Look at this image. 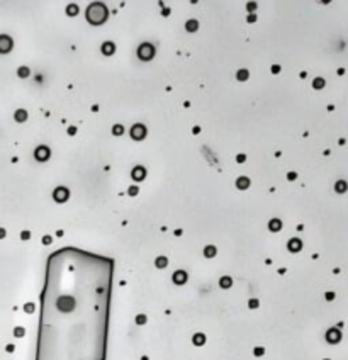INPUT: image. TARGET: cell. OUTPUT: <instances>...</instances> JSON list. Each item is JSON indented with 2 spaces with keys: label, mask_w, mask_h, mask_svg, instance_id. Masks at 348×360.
<instances>
[{
  "label": "cell",
  "mask_w": 348,
  "mask_h": 360,
  "mask_svg": "<svg viewBox=\"0 0 348 360\" xmlns=\"http://www.w3.org/2000/svg\"><path fill=\"white\" fill-rule=\"evenodd\" d=\"M29 73H31V72H29V68H27V66H20V68L17 70V75H19L20 78H27V77H29Z\"/></svg>",
  "instance_id": "obj_21"
},
{
  "label": "cell",
  "mask_w": 348,
  "mask_h": 360,
  "mask_svg": "<svg viewBox=\"0 0 348 360\" xmlns=\"http://www.w3.org/2000/svg\"><path fill=\"white\" fill-rule=\"evenodd\" d=\"M129 195H138V192H139V190H138V187L136 185H133V187H129Z\"/></svg>",
  "instance_id": "obj_26"
},
{
  "label": "cell",
  "mask_w": 348,
  "mask_h": 360,
  "mask_svg": "<svg viewBox=\"0 0 348 360\" xmlns=\"http://www.w3.org/2000/svg\"><path fill=\"white\" fill-rule=\"evenodd\" d=\"M272 72H274V73H279V72H280V66H279V65H274V68H272Z\"/></svg>",
  "instance_id": "obj_32"
},
{
  "label": "cell",
  "mask_w": 348,
  "mask_h": 360,
  "mask_svg": "<svg viewBox=\"0 0 348 360\" xmlns=\"http://www.w3.org/2000/svg\"><path fill=\"white\" fill-rule=\"evenodd\" d=\"M287 248H289V252H299V250L302 248V243H301V240H297V238H292V240H289Z\"/></svg>",
  "instance_id": "obj_9"
},
{
  "label": "cell",
  "mask_w": 348,
  "mask_h": 360,
  "mask_svg": "<svg viewBox=\"0 0 348 360\" xmlns=\"http://www.w3.org/2000/svg\"><path fill=\"white\" fill-rule=\"evenodd\" d=\"M236 187L240 190H246L250 187V178L248 177H240V178L236 180Z\"/></svg>",
  "instance_id": "obj_11"
},
{
  "label": "cell",
  "mask_w": 348,
  "mask_h": 360,
  "mask_svg": "<svg viewBox=\"0 0 348 360\" xmlns=\"http://www.w3.org/2000/svg\"><path fill=\"white\" fill-rule=\"evenodd\" d=\"M66 14H68L70 17L77 15V14H78V5H75V3H70V5L66 7Z\"/></svg>",
  "instance_id": "obj_17"
},
{
  "label": "cell",
  "mask_w": 348,
  "mask_h": 360,
  "mask_svg": "<svg viewBox=\"0 0 348 360\" xmlns=\"http://www.w3.org/2000/svg\"><path fill=\"white\" fill-rule=\"evenodd\" d=\"M296 177H297V175L294 173V172H291V173H289V180H296Z\"/></svg>",
  "instance_id": "obj_34"
},
{
  "label": "cell",
  "mask_w": 348,
  "mask_h": 360,
  "mask_svg": "<svg viewBox=\"0 0 348 360\" xmlns=\"http://www.w3.org/2000/svg\"><path fill=\"white\" fill-rule=\"evenodd\" d=\"M248 77H250L248 70H240V72L236 73V78H238L240 82H246V80H248Z\"/></svg>",
  "instance_id": "obj_18"
},
{
  "label": "cell",
  "mask_w": 348,
  "mask_h": 360,
  "mask_svg": "<svg viewBox=\"0 0 348 360\" xmlns=\"http://www.w3.org/2000/svg\"><path fill=\"white\" fill-rule=\"evenodd\" d=\"M131 138L136 139V141L144 139L146 138V128L143 126V124H134V126L131 128Z\"/></svg>",
  "instance_id": "obj_4"
},
{
  "label": "cell",
  "mask_w": 348,
  "mask_h": 360,
  "mask_svg": "<svg viewBox=\"0 0 348 360\" xmlns=\"http://www.w3.org/2000/svg\"><path fill=\"white\" fill-rule=\"evenodd\" d=\"M185 29L188 32H195L197 29H199V22H197L195 19H190V20H187L185 22Z\"/></svg>",
  "instance_id": "obj_15"
},
{
  "label": "cell",
  "mask_w": 348,
  "mask_h": 360,
  "mask_svg": "<svg viewBox=\"0 0 348 360\" xmlns=\"http://www.w3.org/2000/svg\"><path fill=\"white\" fill-rule=\"evenodd\" d=\"M246 7H248V10H255L257 9V3H248Z\"/></svg>",
  "instance_id": "obj_30"
},
{
  "label": "cell",
  "mask_w": 348,
  "mask_h": 360,
  "mask_svg": "<svg viewBox=\"0 0 348 360\" xmlns=\"http://www.w3.org/2000/svg\"><path fill=\"white\" fill-rule=\"evenodd\" d=\"M100 51H102L106 56H111V54H114V51H116V46H114V43H111V41H107V43H104L102 44V48H100Z\"/></svg>",
  "instance_id": "obj_8"
},
{
  "label": "cell",
  "mask_w": 348,
  "mask_h": 360,
  "mask_svg": "<svg viewBox=\"0 0 348 360\" xmlns=\"http://www.w3.org/2000/svg\"><path fill=\"white\" fill-rule=\"evenodd\" d=\"M255 20H257V15H255V14H250V15H248V22H255Z\"/></svg>",
  "instance_id": "obj_28"
},
{
  "label": "cell",
  "mask_w": 348,
  "mask_h": 360,
  "mask_svg": "<svg viewBox=\"0 0 348 360\" xmlns=\"http://www.w3.org/2000/svg\"><path fill=\"white\" fill-rule=\"evenodd\" d=\"M24 331H22V330H20V328H17V330H15V335H22Z\"/></svg>",
  "instance_id": "obj_37"
},
{
  "label": "cell",
  "mask_w": 348,
  "mask_h": 360,
  "mask_svg": "<svg viewBox=\"0 0 348 360\" xmlns=\"http://www.w3.org/2000/svg\"><path fill=\"white\" fill-rule=\"evenodd\" d=\"M334 189H336V192H340V194H343V192L346 190V182L345 180H340V182H336Z\"/></svg>",
  "instance_id": "obj_19"
},
{
  "label": "cell",
  "mask_w": 348,
  "mask_h": 360,
  "mask_svg": "<svg viewBox=\"0 0 348 360\" xmlns=\"http://www.w3.org/2000/svg\"><path fill=\"white\" fill-rule=\"evenodd\" d=\"M49 155H51V151H49L48 146H37L36 151H34V156H36L37 161H46L49 158Z\"/></svg>",
  "instance_id": "obj_6"
},
{
  "label": "cell",
  "mask_w": 348,
  "mask_h": 360,
  "mask_svg": "<svg viewBox=\"0 0 348 360\" xmlns=\"http://www.w3.org/2000/svg\"><path fill=\"white\" fill-rule=\"evenodd\" d=\"M245 158H246L245 155H238V156H236V160L240 161V163H243V161H245Z\"/></svg>",
  "instance_id": "obj_29"
},
{
  "label": "cell",
  "mask_w": 348,
  "mask_h": 360,
  "mask_svg": "<svg viewBox=\"0 0 348 360\" xmlns=\"http://www.w3.org/2000/svg\"><path fill=\"white\" fill-rule=\"evenodd\" d=\"M185 280H187V274L183 270H178V272H175V274H173V282L175 284L182 286V284H185Z\"/></svg>",
  "instance_id": "obj_10"
},
{
  "label": "cell",
  "mask_w": 348,
  "mask_h": 360,
  "mask_svg": "<svg viewBox=\"0 0 348 360\" xmlns=\"http://www.w3.org/2000/svg\"><path fill=\"white\" fill-rule=\"evenodd\" d=\"M12 37L10 36H5V34H2L0 36V53L2 54H5V53H9L10 49H12Z\"/></svg>",
  "instance_id": "obj_5"
},
{
  "label": "cell",
  "mask_w": 348,
  "mask_h": 360,
  "mask_svg": "<svg viewBox=\"0 0 348 360\" xmlns=\"http://www.w3.org/2000/svg\"><path fill=\"white\" fill-rule=\"evenodd\" d=\"M258 306V301H250V308H257Z\"/></svg>",
  "instance_id": "obj_33"
},
{
  "label": "cell",
  "mask_w": 348,
  "mask_h": 360,
  "mask_svg": "<svg viewBox=\"0 0 348 360\" xmlns=\"http://www.w3.org/2000/svg\"><path fill=\"white\" fill-rule=\"evenodd\" d=\"M106 19H107V7L104 3L95 2L92 5H89V9H87V20L90 24L100 26L102 22H106Z\"/></svg>",
  "instance_id": "obj_1"
},
{
  "label": "cell",
  "mask_w": 348,
  "mask_h": 360,
  "mask_svg": "<svg viewBox=\"0 0 348 360\" xmlns=\"http://www.w3.org/2000/svg\"><path fill=\"white\" fill-rule=\"evenodd\" d=\"M43 241H44V243H51V238H49V236H44Z\"/></svg>",
  "instance_id": "obj_36"
},
{
  "label": "cell",
  "mask_w": 348,
  "mask_h": 360,
  "mask_svg": "<svg viewBox=\"0 0 348 360\" xmlns=\"http://www.w3.org/2000/svg\"><path fill=\"white\" fill-rule=\"evenodd\" d=\"M155 263H156V267H158V269H165V267H166V263H168V260H166V257H158Z\"/></svg>",
  "instance_id": "obj_20"
},
{
  "label": "cell",
  "mask_w": 348,
  "mask_h": 360,
  "mask_svg": "<svg viewBox=\"0 0 348 360\" xmlns=\"http://www.w3.org/2000/svg\"><path fill=\"white\" fill-rule=\"evenodd\" d=\"M68 197H70V190L66 189V187H56L54 192H53V199L56 200V202H60V204L66 202Z\"/></svg>",
  "instance_id": "obj_3"
},
{
  "label": "cell",
  "mask_w": 348,
  "mask_h": 360,
  "mask_svg": "<svg viewBox=\"0 0 348 360\" xmlns=\"http://www.w3.org/2000/svg\"><path fill=\"white\" fill-rule=\"evenodd\" d=\"M131 177L134 178V180H143L144 177H146V168L144 166H134L133 168V172H131Z\"/></svg>",
  "instance_id": "obj_7"
},
{
  "label": "cell",
  "mask_w": 348,
  "mask_h": 360,
  "mask_svg": "<svg viewBox=\"0 0 348 360\" xmlns=\"http://www.w3.org/2000/svg\"><path fill=\"white\" fill-rule=\"evenodd\" d=\"M216 255V246H212V245H207L204 248V257L205 258H212Z\"/></svg>",
  "instance_id": "obj_16"
},
{
  "label": "cell",
  "mask_w": 348,
  "mask_h": 360,
  "mask_svg": "<svg viewBox=\"0 0 348 360\" xmlns=\"http://www.w3.org/2000/svg\"><path fill=\"white\" fill-rule=\"evenodd\" d=\"M194 343H195V345H202V343H204V335H195V336H194Z\"/></svg>",
  "instance_id": "obj_25"
},
{
  "label": "cell",
  "mask_w": 348,
  "mask_h": 360,
  "mask_svg": "<svg viewBox=\"0 0 348 360\" xmlns=\"http://www.w3.org/2000/svg\"><path fill=\"white\" fill-rule=\"evenodd\" d=\"M326 336H328V341L329 343H336V341H340V336H341V335H340L338 330H329Z\"/></svg>",
  "instance_id": "obj_14"
},
{
  "label": "cell",
  "mask_w": 348,
  "mask_h": 360,
  "mask_svg": "<svg viewBox=\"0 0 348 360\" xmlns=\"http://www.w3.org/2000/svg\"><path fill=\"white\" fill-rule=\"evenodd\" d=\"M2 238H5V229L0 228V240H2Z\"/></svg>",
  "instance_id": "obj_35"
},
{
  "label": "cell",
  "mask_w": 348,
  "mask_h": 360,
  "mask_svg": "<svg viewBox=\"0 0 348 360\" xmlns=\"http://www.w3.org/2000/svg\"><path fill=\"white\" fill-rule=\"evenodd\" d=\"M268 229H270L272 233H277L282 229V221L280 219H272L270 223H268Z\"/></svg>",
  "instance_id": "obj_12"
},
{
  "label": "cell",
  "mask_w": 348,
  "mask_h": 360,
  "mask_svg": "<svg viewBox=\"0 0 348 360\" xmlns=\"http://www.w3.org/2000/svg\"><path fill=\"white\" fill-rule=\"evenodd\" d=\"M144 321H146V318H144V316H138V323H139V325H143Z\"/></svg>",
  "instance_id": "obj_31"
},
{
  "label": "cell",
  "mask_w": 348,
  "mask_h": 360,
  "mask_svg": "<svg viewBox=\"0 0 348 360\" xmlns=\"http://www.w3.org/2000/svg\"><path fill=\"white\" fill-rule=\"evenodd\" d=\"M29 236H31V233H29V231H22V233H20V238H22V240H29Z\"/></svg>",
  "instance_id": "obj_27"
},
{
  "label": "cell",
  "mask_w": 348,
  "mask_h": 360,
  "mask_svg": "<svg viewBox=\"0 0 348 360\" xmlns=\"http://www.w3.org/2000/svg\"><path fill=\"white\" fill-rule=\"evenodd\" d=\"M221 287H223V289L231 287V279H229V277H223V279H221Z\"/></svg>",
  "instance_id": "obj_24"
},
{
  "label": "cell",
  "mask_w": 348,
  "mask_h": 360,
  "mask_svg": "<svg viewBox=\"0 0 348 360\" xmlns=\"http://www.w3.org/2000/svg\"><path fill=\"white\" fill-rule=\"evenodd\" d=\"M122 133H124V128L121 126V124H116V126L112 128V134H114V136H121Z\"/></svg>",
  "instance_id": "obj_23"
},
{
  "label": "cell",
  "mask_w": 348,
  "mask_h": 360,
  "mask_svg": "<svg viewBox=\"0 0 348 360\" xmlns=\"http://www.w3.org/2000/svg\"><path fill=\"white\" fill-rule=\"evenodd\" d=\"M14 117H15V121H17V123H26V121H27V111H24V109H17V111H15V114H14Z\"/></svg>",
  "instance_id": "obj_13"
},
{
  "label": "cell",
  "mask_w": 348,
  "mask_h": 360,
  "mask_svg": "<svg viewBox=\"0 0 348 360\" xmlns=\"http://www.w3.org/2000/svg\"><path fill=\"white\" fill-rule=\"evenodd\" d=\"M138 56H139V60H143V61L153 60V56H155V46L150 44V43H143L139 48H138Z\"/></svg>",
  "instance_id": "obj_2"
},
{
  "label": "cell",
  "mask_w": 348,
  "mask_h": 360,
  "mask_svg": "<svg viewBox=\"0 0 348 360\" xmlns=\"http://www.w3.org/2000/svg\"><path fill=\"white\" fill-rule=\"evenodd\" d=\"M313 87H314V89H316V90L323 89V87H324V80H323V78H319V77H318V78H314V82H313Z\"/></svg>",
  "instance_id": "obj_22"
}]
</instances>
